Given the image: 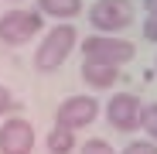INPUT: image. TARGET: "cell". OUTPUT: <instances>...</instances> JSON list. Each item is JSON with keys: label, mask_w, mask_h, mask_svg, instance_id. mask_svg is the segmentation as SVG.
I'll list each match as a JSON object with an SVG mask.
<instances>
[{"label": "cell", "mask_w": 157, "mask_h": 154, "mask_svg": "<svg viewBox=\"0 0 157 154\" xmlns=\"http://www.w3.org/2000/svg\"><path fill=\"white\" fill-rule=\"evenodd\" d=\"M75 45H78V31L72 24H55L34 51V69L38 72H58V65H65V58L72 55Z\"/></svg>", "instance_id": "cell-1"}, {"label": "cell", "mask_w": 157, "mask_h": 154, "mask_svg": "<svg viewBox=\"0 0 157 154\" xmlns=\"http://www.w3.org/2000/svg\"><path fill=\"white\" fill-rule=\"evenodd\" d=\"M78 48H82V62H106V65H123L137 55L133 41H123L116 34H92Z\"/></svg>", "instance_id": "cell-2"}, {"label": "cell", "mask_w": 157, "mask_h": 154, "mask_svg": "<svg viewBox=\"0 0 157 154\" xmlns=\"http://www.w3.org/2000/svg\"><path fill=\"white\" fill-rule=\"evenodd\" d=\"M89 24L102 34H116L133 24V4L130 0H96L89 7Z\"/></svg>", "instance_id": "cell-3"}, {"label": "cell", "mask_w": 157, "mask_h": 154, "mask_svg": "<svg viewBox=\"0 0 157 154\" xmlns=\"http://www.w3.org/2000/svg\"><path fill=\"white\" fill-rule=\"evenodd\" d=\"M41 24H44V17L38 10H7L0 17V41L10 48H21L41 31Z\"/></svg>", "instance_id": "cell-4"}, {"label": "cell", "mask_w": 157, "mask_h": 154, "mask_svg": "<svg viewBox=\"0 0 157 154\" xmlns=\"http://www.w3.org/2000/svg\"><path fill=\"white\" fill-rule=\"evenodd\" d=\"M96 113H99V103L92 96H68L58 106V113H55V127H65V130L75 134L82 127H89L96 120Z\"/></svg>", "instance_id": "cell-5"}, {"label": "cell", "mask_w": 157, "mask_h": 154, "mask_svg": "<svg viewBox=\"0 0 157 154\" xmlns=\"http://www.w3.org/2000/svg\"><path fill=\"white\" fill-rule=\"evenodd\" d=\"M34 151V127L21 116H10L0 127V154H31Z\"/></svg>", "instance_id": "cell-6"}, {"label": "cell", "mask_w": 157, "mask_h": 154, "mask_svg": "<svg viewBox=\"0 0 157 154\" xmlns=\"http://www.w3.org/2000/svg\"><path fill=\"white\" fill-rule=\"evenodd\" d=\"M140 110H144V106H140V99H137L133 93H116V96L109 99V106H106V120H109V127L130 134V130L140 127Z\"/></svg>", "instance_id": "cell-7"}, {"label": "cell", "mask_w": 157, "mask_h": 154, "mask_svg": "<svg viewBox=\"0 0 157 154\" xmlns=\"http://www.w3.org/2000/svg\"><path fill=\"white\" fill-rule=\"evenodd\" d=\"M82 79L92 89H109L120 79V65H106V62H82Z\"/></svg>", "instance_id": "cell-8"}, {"label": "cell", "mask_w": 157, "mask_h": 154, "mask_svg": "<svg viewBox=\"0 0 157 154\" xmlns=\"http://www.w3.org/2000/svg\"><path fill=\"white\" fill-rule=\"evenodd\" d=\"M78 10H82V0H38V14L62 17V24H68V17H75Z\"/></svg>", "instance_id": "cell-9"}, {"label": "cell", "mask_w": 157, "mask_h": 154, "mask_svg": "<svg viewBox=\"0 0 157 154\" xmlns=\"http://www.w3.org/2000/svg\"><path fill=\"white\" fill-rule=\"evenodd\" d=\"M75 147V134L65 130V127H51V134H48V151L51 154H72Z\"/></svg>", "instance_id": "cell-10"}, {"label": "cell", "mask_w": 157, "mask_h": 154, "mask_svg": "<svg viewBox=\"0 0 157 154\" xmlns=\"http://www.w3.org/2000/svg\"><path fill=\"white\" fill-rule=\"evenodd\" d=\"M140 127H144V130L157 140V103H150V106H144V110H140Z\"/></svg>", "instance_id": "cell-11"}, {"label": "cell", "mask_w": 157, "mask_h": 154, "mask_svg": "<svg viewBox=\"0 0 157 154\" xmlns=\"http://www.w3.org/2000/svg\"><path fill=\"white\" fill-rule=\"evenodd\" d=\"M82 154H116V151H113V144H106L102 137H92V140L82 144Z\"/></svg>", "instance_id": "cell-12"}, {"label": "cell", "mask_w": 157, "mask_h": 154, "mask_svg": "<svg viewBox=\"0 0 157 154\" xmlns=\"http://www.w3.org/2000/svg\"><path fill=\"white\" fill-rule=\"evenodd\" d=\"M123 154H157V147H154L150 140H133V144L123 147Z\"/></svg>", "instance_id": "cell-13"}, {"label": "cell", "mask_w": 157, "mask_h": 154, "mask_svg": "<svg viewBox=\"0 0 157 154\" xmlns=\"http://www.w3.org/2000/svg\"><path fill=\"white\" fill-rule=\"evenodd\" d=\"M10 110H14V96H10V89H7V86H0V116L10 113Z\"/></svg>", "instance_id": "cell-14"}, {"label": "cell", "mask_w": 157, "mask_h": 154, "mask_svg": "<svg viewBox=\"0 0 157 154\" xmlns=\"http://www.w3.org/2000/svg\"><path fill=\"white\" fill-rule=\"evenodd\" d=\"M144 38H147V41H157V14L144 21Z\"/></svg>", "instance_id": "cell-15"}, {"label": "cell", "mask_w": 157, "mask_h": 154, "mask_svg": "<svg viewBox=\"0 0 157 154\" xmlns=\"http://www.w3.org/2000/svg\"><path fill=\"white\" fill-rule=\"evenodd\" d=\"M144 10H147V17H154L157 14V0H144Z\"/></svg>", "instance_id": "cell-16"}]
</instances>
